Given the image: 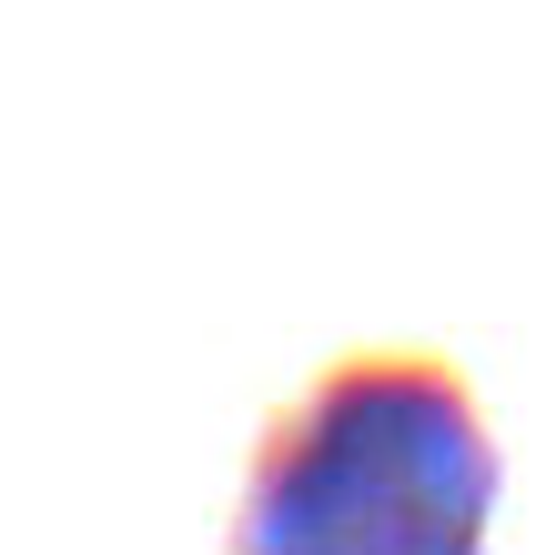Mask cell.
<instances>
[{"instance_id":"cell-1","label":"cell","mask_w":546,"mask_h":555,"mask_svg":"<svg viewBox=\"0 0 546 555\" xmlns=\"http://www.w3.org/2000/svg\"><path fill=\"white\" fill-rule=\"evenodd\" d=\"M496 435L445 353H334L253 444L233 545L253 555H466L496 515Z\"/></svg>"}]
</instances>
